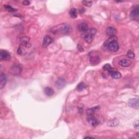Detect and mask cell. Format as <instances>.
Listing matches in <instances>:
<instances>
[{
	"label": "cell",
	"mask_w": 139,
	"mask_h": 139,
	"mask_svg": "<svg viewBox=\"0 0 139 139\" xmlns=\"http://www.w3.org/2000/svg\"><path fill=\"white\" fill-rule=\"evenodd\" d=\"M104 45L105 47H107L108 50L112 52H117L119 49L118 43L116 40V38L115 36L109 37V39L104 43Z\"/></svg>",
	"instance_id": "6da1fadb"
},
{
	"label": "cell",
	"mask_w": 139,
	"mask_h": 139,
	"mask_svg": "<svg viewBox=\"0 0 139 139\" xmlns=\"http://www.w3.org/2000/svg\"><path fill=\"white\" fill-rule=\"evenodd\" d=\"M97 30L95 28H92L91 29H88V31L85 33L84 36V39L85 40V41L90 44L92 42L94 39L95 35L96 33Z\"/></svg>",
	"instance_id": "7a4b0ae2"
},
{
	"label": "cell",
	"mask_w": 139,
	"mask_h": 139,
	"mask_svg": "<svg viewBox=\"0 0 139 139\" xmlns=\"http://www.w3.org/2000/svg\"><path fill=\"white\" fill-rule=\"evenodd\" d=\"M11 58V55L8 52L5 50H1L0 51V59L3 61H9Z\"/></svg>",
	"instance_id": "3957f363"
},
{
	"label": "cell",
	"mask_w": 139,
	"mask_h": 139,
	"mask_svg": "<svg viewBox=\"0 0 139 139\" xmlns=\"http://www.w3.org/2000/svg\"><path fill=\"white\" fill-rule=\"evenodd\" d=\"M87 120L91 125L93 127H96L99 124V122L97 120V119L93 115H88L87 117Z\"/></svg>",
	"instance_id": "277c9868"
},
{
	"label": "cell",
	"mask_w": 139,
	"mask_h": 139,
	"mask_svg": "<svg viewBox=\"0 0 139 139\" xmlns=\"http://www.w3.org/2000/svg\"><path fill=\"white\" fill-rule=\"evenodd\" d=\"M128 104L130 107L136 109H139V98H131L128 101Z\"/></svg>",
	"instance_id": "5b68a950"
},
{
	"label": "cell",
	"mask_w": 139,
	"mask_h": 139,
	"mask_svg": "<svg viewBox=\"0 0 139 139\" xmlns=\"http://www.w3.org/2000/svg\"><path fill=\"white\" fill-rule=\"evenodd\" d=\"M52 42H53V39L51 37L48 35H45L42 41V48L45 49V48H46L47 47L49 46Z\"/></svg>",
	"instance_id": "8992f818"
},
{
	"label": "cell",
	"mask_w": 139,
	"mask_h": 139,
	"mask_svg": "<svg viewBox=\"0 0 139 139\" xmlns=\"http://www.w3.org/2000/svg\"><path fill=\"white\" fill-rule=\"evenodd\" d=\"M139 15V7L138 5L136 6L135 8L133 9L130 14V17L131 19L136 20L138 19Z\"/></svg>",
	"instance_id": "52a82bcc"
},
{
	"label": "cell",
	"mask_w": 139,
	"mask_h": 139,
	"mask_svg": "<svg viewBox=\"0 0 139 139\" xmlns=\"http://www.w3.org/2000/svg\"><path fill=\"white\" fill-rule=\"evenodd\" d=\"M65 84H66V80L64 78H59V79L57 80L56 82H55V85L58 89H61L64 87Z\"/></svg>",
	"instance_id": "ba28073f"
},
{
	"label": "cell",
	"mask_w": 139,
	"mask_h": 139,
	"mask_svg": "<svg viewBox=\"0 0 139 139\" xmlns=\"http://www.w3.org/2000/svg\"><path fill=\"white\" fill-rule=\"evenodd\" d=\"M116 33H117V31L114 27H109L106 29V34L109 37H114L116 34Z\"/></svg>",
	"instance_id": "9c48e42d"
},
{
	"label": "cell",
	"mask_w": 139,
	"mask_h": 139,
	"mask_svg": "<svg viewBox=\"0 0 139 139\" xmlns=\"http://www.w3.org/2000/svg\"><path fill=\"white\" fill-rule=\"evenodd\" d=\"M7 77L3 73H1L0 75V88L2 89L5 87L7 83Z\"/></svg>",
	"instance_id": "30bf717a"
},
{
	"label": "cell",
	"mask_w": 139,
	"mask_h": 139,
	"mask_svg": "<svg viewBox=\"0 0 139 139\" xmlns=\"http://www.w3.org/2000/svg\"><path fill=\"white\" fill-rule=\"evenodd\" d=\"M78 29L80 32L85 33L88 31V25L84 22H82L78 25Z\"/></svg>",
	"instance_id": "8fae6325"
},
{
	"label": "cell",
	"mask_w": 139,
	"mask_h": 139,
	"mask_svg": "<svg viewBox=\"0 0 139 139\" xmlns=\"http://www.w3.org/2000/svg\"><path fill=\"white\" fill-rule=\"evenodd\" d=\"M101 62V58L98 55L95 56H92L90 58V64L92 65H96L99 64Z\"/></svg>",
	"instance_id": "7c38bea8"
},
{
	"label": "cell",
	"mask_w": 139,
	"mask_h": 139,
	"mask_svg": "<svg viewBox=\"0 0 139 139\" xmlns=\"http://www.w3.org/2000/svg\"><path fill=\"white\" fill-rule=\"evenodd\" d=\"M109 74L111 76L113 79H119L121 77V75L120 74V72H119L118 71L116 70V69H114L112 71L109 72Z\"/></svg>",
	"instance_id": "4fadbf2b"
},
{
	"label": "cell",
	"mask_w": 139,
	"mask_h": 139,
	"mask_svg": "<svg viewBox=\"0 0 139 139\" xmlns=\"http://www.w3.org/2000/svg\"><path fill=\"white\" fill-rule=\"evenodd\" d=\"M119 64L121 65V66L126 67H129L130 66L131 64V62L129 60L126 59H123L120 60L119 62Z\"/></svg>",
	"instance_id": "5bb4252c"
},
{
	"label": "cell",
	"mask_w": 139,
	"mask_h": 139,
	"mask_svg": "<svg viewBox=\"0 0 139 139\" xmlns=\"http://www.w3.org/2000/svg\"><path fill=\"white\" fill-rule=\"evenodd\" d=\"M29 49V48L22 46V45H20L18 49L17 50V53L20 55H25L27 53L26 49Z\"/></svg>",
	"instance_id": "9a60e30c"
},
{
	"label": "cell",
	"mask_w": 139,
	"mask_h": 139,
	"mask_svg": "<svg viewBox=\"0 0 139 139\" xmlns=\"http://www.w3.org/2000/svg\"><path fill=\"white\" fill-rule=\"evenodd\" d=\"M44 92L48 96H51L53 95L54 93V91L52 88H51L50 87H46L44 90Z\"/></svg>",
	"instance_id": "2e32d148"
},
{
	"label": "cell",
	"mask_w": 139,
	"mask_h": 139,
	"mask_svg": "<svg viewBox=\"0 0 139 139\" xmlns=\"http://www.w3.org/2000/svg\"><path fill=\"white\" fill-rule=\"evenodd\" d=\"M100 108V106H96V107H95L92 108L88 109L87 111L88 115H91V114L93 115V114H94V113L96 112V111L98 110Z\"/></svg>",
	"instance_id": "e0dca14e"
},
{
	"label": "cell",
	"mask_w": 139,
	"mask_h": 139,
	"mask_svg": "<svg viewBox=\"0 0 139 139\" xmlns=\"http://www.w3.org/2000/svg\"><path fill=\"white\" fill-rule=\"evenodd\" d=\"M118 123H119V121H118V120L115 118V119H113L109 121L108 123V125L110 126V127H115V126L118 125Z\"/></svg>",
	"instance_id": "ac0fdd59"
},
{
	"label": "cell",
	"mask_w": 139,
	"mask_h": 139,
	"mask_svg": "<svg viewBox=\"0 0 139 139\" xmlns=\"http://www.w3.org/2000/svg\"><path fill=\"white\" fill-rule=\"evenodd\" d=\"M69 14L72 19H76L77 17V12L76 8H71L69 12Z\"/></svg>",
	"instance_id": "d6986e66"
},
{
	"label": "cell",
	"mask_w": 139,
	"mask_h": 139,
	"mask_svg": "<svg viewBox=\"0 0 139 139\" xmlns=\"http://www.w3.org/2000/svg\"><path fill=\"white\" fill-rule=\"evenodd\" d=\"M20 68L19 66H14L12 67L11 69V72L13 75H15V74H18L20 72Z\"/></svg>",
	"instance_id": "ffe728a7"
},
{
	"label": "cell",
	"mask_w": 139,
	"mask_h": 139,
	"mask_svg": "<svg viewBox=\"0 0 139 139\" xmlns=\"http://www.w3.org/2000/svg\"><path fill=\"white\" fill-rule=\"evenodd\" d=\"M86 88H87V85H86L85 83L83 82H81V83H80L79 84H78L77 85L76 89L78 91H80L84 90Z\"/></svg>",
	"instance_id": "44dd1931"
},
{
	"label": "cell",
	"mask_w": 139,
	"mask_h": 139,
	"mask_svg": "<svg viewBox=\"0 0 139 139\" xmlns=\"http://www.w3.org/2000/svg\"><path fill=\"white\" fill-rule=\"evenodd\" d=\"M4 8H5V9H6L7 11H8L9 12L14 13V12H15L17 11V9H16L15 8H13L12 6H9V5H4Z\"/></svg>",
	"instance_id": "7402d4cb"
},
{
	"label": "cell",
	"mask_w": 139,
	"mask_h": 139,
	"mask_svg": "<svg viewBox=\"0 0 139 139\" xmlns=\"http://www.w3.org/2000/svg\"><path fill=\"white\" fill-rule=\"evenodd\" d=\"M103 69H104L105 70H106V71H108L109 73L112 71L114 69V68H112V66H111V65H110V64H107L104 65V66H103Z\"/></svg>",
	"instance_id": "603a6c76"
},
{
	"label": "cell",
	"mask_w": 139,
	"mask_h": 139,
	"mask_svg": "<svg viewBox=\"0 0 139 139\" xmlns=\"http://www.w3.org/2000/svg\"><path fill=\"white\" fill-rule=\"evenodd\" d=\"M127 57L129 58H131V59H134L135 57V55L134 53V52L133 51L129 50L127 52Z\"/></svg>",
	"instance_id": "cb8c5ba5"
},
{
	"label": "cell",
	"mask_w": 139,
	"mask_h": 139,
	"mask_svg": "<svg viewBox=\"0 0 139 139\" xmlns=\"http://www.w3.org/2000/svg\"><path fill=\"white\" fill-rule=\"evenodd\" d=\"M82 3L87 7H91L92 5V2L89 1H82Z\"/></svg>",
	"instance_id": "d4e9b609"
},
{
	"label": "cell",
	"mask_w": 139,
	"mask_h": 139,
	"mask_svg": "<svg viewBox=\"0 0 139 139\" xmlns=\"http://www.w3.org/2000/svg\"><path fill=\"white\" fill-rule=\"evenodd\" d=\"M77 50L79 51H80V52H83L84 51V49H83V48L82 47V46H81V45H79L78 44V45H77Z\"/></svg>",
	"instance_id": "484cf974"
},
{
	"label": "cell",
	"mask_w": 139,
	"mask_h": 139,
	"mask_svg": "<svg viewBox=\"0 0 139 139\" xmlns=\"http://www.w3.org/2000/svg\"><path fill=\"white\" fill-rule=\"evenodd\" d=\"M22 4H23L24 6H28L30 4V2L28 1H27V0H25L22 2Z\"/></svg>",
	"instance_id": "4316f807"
},
{
	"label": "cell",
	"mask_w": 139,
	"mask_h": 139,
	"mask_svg": "<svg viewBox=\"0 0 139 139\" xmlns=\"http://www.w3.org/2000/svg\"><path fill=\"white\" fill-rule=\"evenodd\" d=\"M134 127L136 129H139V122L138 121H136V122H135L134 123Z\"/></svg>",
	"instance_id": "83f0119b"
},
{
	"label": "cell",
	"mask_w": 139,
	"mask_h": 139,
	"mask_svg": "<svg viewBox=\"0 0 139 139\" xmlns=\"http://www.w3.org/2000/svg\"><path fill=\"white\" fill-rule=\"evenodd\" d=\"M79 112L80 114H82L83 112V106H80L79 107Z\"/></svg>",
	"instance_id": "f1b7e54d"
},
{
	"label": "cell",
	"mask_w": 139,
	"mask_h": 139,
	"mask_svg": "<svg viewBox=\"0 0 139 139\" xmlns=\"http://www.w3.org/2000/svg\"><path fill=\"white\" fill-rule=\"evenodd\" d=\"M94 138L92 137V136H86L84 138V139H93Z\"/></svg>",
	"instance_id": "f546056e"
}]
</instances>
